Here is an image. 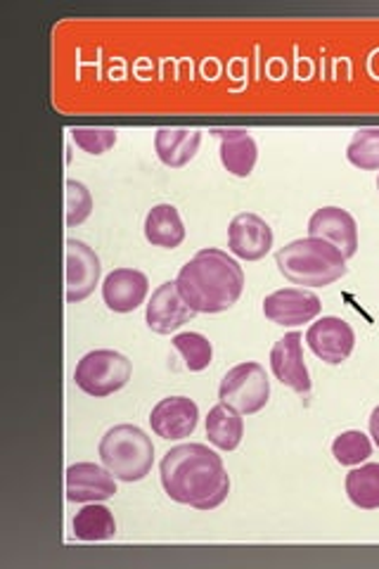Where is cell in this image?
<instances>
[{
  "label": "cell",
  "instance_id": "obj_1",
  "mask_svg": "<svg viewBox=\"0 0 379 569\" xmlns=\"http://www.w3.org/2000/svg\"><path fill=\"white\" fill-rule=\"evenodd\" d=\"M161 487L171 501L197 510L219 508L230 493L221 456L205 443H183L161 458Z\"/></svg>",
  "mask_w": 379,
  "mask_h": 569
},
{
  "label": "cell",
  "instance_id": "obj_2",
  "mask_svg": "<svg viewBox=\"0 0 379 569\" xmlns=\"http://www.w3.org/2000/svg\"><path fill=\"white\" fill-rule=\"evenodd\" d=\"M178 292L195 313H223L245 290L242 266L223 249H200L176 278Z\"/></svg>",
  "mask_w": 379,
  "mask_h": 569
},
{
  "label": "cell",
  "instance_id": "obj_3",
  "mask_svg": "<svg viewBox=\"0 0 379 569\" xmlns=\"http://www.w3.org/2000/svg\"><path fill=\"white\" fill-rule=\"evenodd\" d=\"M278 271L301 288H328L347 276V257L330 242L318 238L295 240L278 249Z\"/></svg>",
  "mask_w": 379,
  "mask_h": 569
},
{
  "label": "cell",
  "instance_id": "obj_4",
  "mask_svg": "<svg viewBox=\"0 0 379 569\" xmlns=\"http://www.w3.org/2000/svg\"><path fill=\"white\" fill-rule=\"evenodd\" d=\"M102 466L121 482H140L152 470V439L136 425H117L100 441Z\"/></svg>",
  "mask_w": 379,
  "mask_h": 569
},
{
  "label": "cell",
  "instance_id": "obj_5",
  "mask_svg": "<svg viewBox=\"0 0 379 569\" xmlns=\"http://www.w3.org/2000/svg\"><path fill=\"white\" fill-rule=\"evenodd\" d=\"M133 366L123 353L114 349L88 351L74 370L77 387L88 397L104 399L129 385Z\"/></svg>",
  "mask_w": 379,
  "mask_h": 569
},
{
  "label": "cell",
  "instance_id": "obj_6",
  "mask_svg": "<svg viewBox=\"0 0 379 569\" xmlns=\"http://www.w3.org/2000/svg\"><path fill=\"white\" fill-rule=\"evenodd\" d=\"M221 403L232 406L242 416H255L263 411L270 399V380L263 366L247 361L230 368L219 387Z\"/></svg>",
  "mask_w": 379,
  "mask_h": 569
},
{
  "label": "cell",
  "instance_id": "obj_7",
  "mask_svg": "<svg viewBox=\"0 0 379 569\" xmlns=\"http://www.w3.org/2000/svg\"><path fill=\"white\" fill-rule=\"evenodd\" d=\"M64 288L69 305H79L96 292V284L100 282L102 266L93 247H88L81 240H67L64 242Z\"/></svg>",
  "mask_w": 379,
  "mask_h": 569
},
{
  "label": "cell",
  "instance_id": "obj_8",
  "mask_svg": "<svg viewBox=\"0 0 379 569\" xmlns=\"http://www.w3.org/2000/svg\"><path fill=\"white\" fill-rule=\"evenodd\" d=\"M306 342H309L311 351L320 361L339 366L353 353L356 332L345 318L322 316L318 323H313L309 332H306Z\"/></svg>",
  "mask_w": 379,
  "mask_h": 569
},
{
  "label": "cell",
  "instance_id": "obj_9",
  "mask_svg": "<svg viewBox=\"0 0 379 569\" xmlns=\"http://www.w3.org/2000/svg\"><path fill=\"white\" fill-rule=\"evenodd\" d=\"M322 305L320 297L303 290V288H285L263 299V316L270 323L282 328H297L303 323H311L318 318Z\"/></svg>",
  "mask_w": 379,
  "mask_h": 569
},
{
  "label": "cell",
  "instance_id": "obj_10",
  "mask_svg": "<svg viewBox=\"0 0 379 569\" xmlns=\"http://www.w3.org/2000/svg\"><path fill=\"white\" fill-rule=\"evenodd\" d=\"M303 337L299 332L285 335L282 340H278L270 349V370L278 382L285 387L295 389L297 395L309 397L311 395V376L309 368L303 363Z\"/></svg>",
  "mask_w": 379,
  "mask_h": 569
},
{
  "label": "cell",
  "instance_id": "obj_11",
  "mask_svg": "<svg viewBox=\"0 0 379 569\" xmlns=\"http://www.w3.org/2000/svg\"><path fill=\"white\" fill-rule=\"evenodd\" d=\"M228 247L235 257L245 261H259L273 247V228L259 213H238L228 228Z\"/></svg>",
  "mask_w": 379,
  "mask_h": 569
},
{
  "label": "cell",
  "instance_id": "obj_12",
  "mask_svg": "<svg viewBox=\"0 0 379 569\" xmlns=\"http://www.w3.org/2000/svg\"><path fill=\"white\" fill-rule=\"evenodd\" d=\"M114 475L96 462H74L67 468V501L102 503L117 493Z\"/></svg>",
  "mask_w": 379,
  "mask_h": 569
},
{
  "label": "cell",
  "instance_id": "obj_13",
  "mask_svg": "<svg viewBox=\"0 0 379 569\" xmlns=\"http://www.w3.org/2000/svg\"><path fill=\"white\" fill-rule=\"evenodd\" d=\"M309 238H318L335 244L347 259L358 252V223L347 209L322 207L309 221Z\"/></svg>",
  "mask_w": 379,
  "mask_h": 569
},
{
  "label": "cell",
  "instance_id": "obj_14",
  "mask_svg": "<svg viewBox=\"0 0 379 569\" xmlns=\"http://www.w3.org/2000/svg\"><path fill=\"white\" fill-rule=\"evenodd\" d=\"M200 422V408L188 397L161 399L150 413V425L161 439H186L197 430Z\"/></svg>",
  "mask_w": 379,
  "mask_h": 569
},
{
  "label": "cell",
  "instance_id": "obj_15",
  "mask_svg": "<svg viewBox=\"0 0 379 569\" xmlns=\"http://www.w3.org/2000/svg\"><path fill=\"white\" fill-rule=\"evenodd\" d=\"M195 316V311L186 305V299L180 297L176 280L159 284L152 292V299L148 301L146 320L148 328L157 335H171L178 328H183L188 320Z\"/></svg>",
  "mask_w": 379,
  "mask_h": 569
},
{
  "label": "cell",
  "instance_id": "obj_16",
  "mask_svg": "<svg viewBox=\"0 0 379 569\" xmlns=\"http://www.w3.org/2000/svg\"><path fill=\"white\" fill-rule=\"evenodd\" d=\"M148 290L150 280L146 273L136 269H117L102 282V299L110 311L131 313L146 301Z\"/></svg>",
  "mask_w": 379,
  "mask_h": 569
},
{
  "label": "cell",
  "instance_id": "obj_17",
  "mask_svg": "<svg viewBox=\"0 0 379 569\" xmlns=\"http://www.w3.org/2000/svg\"><path fill=\"white\" fill-rule=\"evenodd\" d=\"M213 136L221 140V164L228 173L247 178L257 167L259 148L257 140L245 129H213Z\"/></svg>",
  "mask_w": 379,
  "mask_h": 569
},
{
  "label": "cell",
  "instance_id": "obj_18",
  "mask_svg": "<svg viewBox=\"0 0 379 569\" xmlns=\"http://www.w3.org/2000/svg\"><path fill=\"white\" fill-rule=\"evenodd\" d=\"M202 131L197 129H159L154 133L157 157L171 169L186 167L200 150Z\"/></svg>",
  "mask_w": 379,
  "mask_h": 569
},
{
  "label": "cell",
  "instance_id": "obj_19",
  "mask_svg": "<svg viewBox=\"0 0 379 569\" xmlns=\"http://www.w3.org/2000/svg\"><path fill=\"white\" fill-rule=\"evenodd\" d=\"M207 437L216 449L235 451L245 437L242 413L235 411V408L228 403L213 406L207 416Z\"/></svg>",
  "mask_w": 379,
  "mask_h": 569
},
{
  "label": "cell",
  "instance_id": "obj_20",
  "mask_svg": "<svg viewBox=\"0 0 379 569\" xmlns=\"http://www.w3.org/2000/svg\"><path fill=\"white\" fill-rule=\"evenodd\" d=\"M146 238L154 247L176 249L186 240V226L173 204H157L146 217Z\"/></svg>",
  "mask_w": 379,
  "mask_h": 569
},
{
  "label": "cell",
  "instance_id": "obj_21",
  "mask_svg": "<svg viewBox=\"0 0 379 569\" xmlns=\"http://www.w3.org/2000/svg\"><path fill=\"white\" fill-rule=\"evenodd\" d=\"M74 537L79 541H110L117 533V522L110 508L102 503H88L74 518Z\"/></svg>",
  "mask_w": 379,
  "mask_h": 569
},
{
  "label": "cell",
  "instance_id": "obj_22",
  "mask_svg": "<svg viewBox=\"0 0 379 569\" xmlns=\"http://www.w3.org/2000/svg\"><path fill=\"white\" fill-rule=\"evenodd\" d=\"M349 501L360 510L379 508V462H368L347 475Z\"/></svg>",
  "mask_w": 379,
  "mask_h": 569
},
{
  "label": "cell",
  "instance_id": "obj_23",
  "mask_svg": "<svg viewBox=\"0 0 379 569\" xmlns=\"http://www.w3.org/2000/svg\"><path fill=\"white\" fill-rule=\"evenodd\" d=\"M173 347L180 356H183L186 368L190 372H200V370L209 368V363L213 359V347H211L207 337L200 335V332H180V335H176Z\"/></svg>",
  "mask_w": 379,
  "mask_h": 569
},
{
  "label": "cell",
  "instance_id": "obj_24",
  "mask_svg": "<svg viewBox=\"0 0 379 569\" xmlns=\"http://www.w3.org/2000/svg\"><path fill=\"white\" fill-rule=\"evenodd\" d=\"M349 162L363 171L379 169V127L358 129L347 148Z\"/></svg>",
  "mask_w": 379,
  "mask_h": 569
},
{
  "label": "cell",
  "instance_id": "obj_25",
  "mask_svg": "<svg viewBox=\"0 0 379 569\" xmlns=\"http://www.w3.org/2000/svg\"><path fill=\"white\" fill-rule=\"evenodd\" d=\"M332 456L341 466H360V462H366L372 456V443L370 439L358 432V430H349V432H341L335 441H332Z\"/></svg>",
  "mask_w": 379,
  "mask_h": 569
},
{
  "label": "cell",
  "instance_id": "obj_26",
  "mask_svg": "<svg viewBox=\"0 0 379 569\" xmlns=\"http://www.w3.org/2000/svg\"><path fill=\"white\" fill-rule=\"evenodd\" d=\"M93 213V194L81 181L64 183V219L67 226H81Z\"/></svg>",
  "mask_w": 379,
  "mask_h": 569
},
{
  "label": "cell",
  "instance_id": "obj_27",
  "mask_svg": "<svg viewBox=\"0 0 379 569\" xmlns=\"http://www.w3.org/2000/svg\"><path fill=\"white\" fill-rule=\"evenodd\" d=\"M71 140L88 154H104L117 146L114 129H71Z\"/></svg>",
  "mask_w": 379,
  "mask_h": 569
},
{
  "label": "cell",
  "instance_id": "obj_28",
  "mask_svg": "<svg viewBox=\"0 0 379 569\" xmlns=\"http://www.w3.org/2000/svg\"><path fill=\"white\" fill-rule=\"evenodd\" d=\"M370 437L375 439V443H377V449H379V406L375 408V411H372V416H370Z\"/></svg>",
  "mask_w": 379,
  "mask_h": 569
},
{
  "label": "cell",
  "instance_id": "obj_29",
  "mask_svg": "<svg viewBox=\"0 0 379 569\" xmlns=\"http://www.w3.org/2000/svg\"><path fill=\"white\" fill-rule=\"evenodd\" d=\"M377 190H379V176H377Z\"/></svg>",
  "mask_w": 379,
  "mask_h": 569
}]
</instances>
